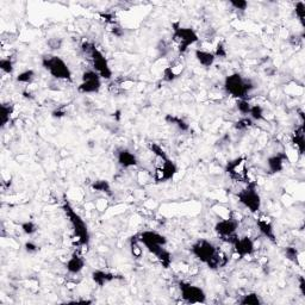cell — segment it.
<instances>
[{
  "instance_id": "obj_12",
  "label": "cell",
  "mask_w": 305,
  "mask_h": 305,
  "mask_svg": "<svg viewBox=\"0 0 305 305\" xmlns=\"http://www.w3.org/2000/svg\"><path fill=\"white\" fill-rule=\"evenodd\" d=\"M102 76L93 69H87L82 73L81 82L77 86V91L82 94H93L98 93L102 89Z\"/></svg>"
},
{
  "instance_id": "obj_35",
  "label": "cell",
  "mask_w": 305,
  "mask_h": 305,
  "mask_svg": "<svg viewBox=\"0 0 305 305\" xmlns=\"http://www.w3.org/2000/svg\"><path fill=\"white\" fill-rule=\"evenodd\" d=\"M20 229H22V231L24 232L25 235L32 236V235H35L36 232H37L38 226L37 223H35L33 221H25L23 222V223H20Z\"/></svg>"
},
{
  "instance_id": "obj_15",
  "label": "cell",
  "mask_w": 305,
  "mask_h": 305,
  "mask_svg": "<svg viewBox=\"0 0 305 305\" xmlns=\"http://www.w3.org/2000/svg\"><path fill=\"white\" fill-rule=\"evenodd\" d=\"M289 161V157L285 152H276V154L271 155L270 157L266 161L268 170L272 174H276V173L283 172L284 168H285V164Z\"/></svg>"
},
{
  "instance_id": "obj_23",
  "label": "cell",
  "mask_w": 305,
  "mask_h": 305,
  "mask_svg": "<svg viewBox=\"0 0 305 305\" xmlns=\"http://www.w3.org/2000/svg\"><path fill=\"white\" fill-rule=\"evenodd\" d=\"M165 122L169 124V125L174 126V128H177L178 130L182 131V133H187V131H190V124L186 122L183 118L180 117V116L167 113V115L165 116Z\"/></svg>"
},
{
  "instance_id": "obj_11",
  "label": "cell",
  "mask_w": 305,
  "mask_h": 305,
  "mask_svg": "<svg viewBox=\"0 0 305 305\" xmlns=\"http://www.w3.org/2000/svg\"><path fill=\"white\" fill-rule=\"evenodd\" d=\"M157 164L155 165V173H154V179L156 183H166L169 180L174 179V177L177 175V173L179 172V168H178L175 162L173 160H170V157L168 159H156Z\"/></svg>"
},
{
  "instance_id": "obj_28",
  "label": "cell",
  "mask_w": 305,
  "mask_h": 305,
  "mask_svg": "<svg viewBox=\"0 0 305 305\" xmlns=\"http://www.w3.org/2000/svg\"><path fill=\"white\" fill-rule=\"evenodd\" d=\"M35 77H36V73L33 69H25V71L20 72V73L18 74L17 77H15V80H17V82H20V84L30 85V84H32Z\"/></svg>"
},
{
  "instance_id": "obj_16",
  "label": "cell",
  "mask_w": 305,
  "mask_h": 305,
  "mask_svg": "<svg viewBox=\"0 0 305 305\" xmlns=\"http://www.w3.org/2000/svg\"><path fill=\"white\" fill-rule=\"evenodd\" d=\"M117 162L122 168H131L136 167L138 165V160L136 155L134 154L130 149L121 148L116 152Z\"/></svg>"
},
{
  "instance_id": "obj_20",
  "label": "cell",
  "mask_w": 305,
  "mask_h": 305,
  "mask_svg": "<svg viewBox=\"0 0 305 305\" xmlns=\"http://www.w3.org/2000/svg\"><path fill=\"white\" fill-rule=\"evenodd\" d=\"M195 58L198 61V63L203 66L204 68H210V67L214 66V61H216V56H214V51L204 50V49H196Z\"/></svg>"
},
{
  "instance_id": "obj_34",
  "label": "cell",
  "mask_w": 305,
  "mask_h": 305,
  "mask_svg": "<svg viewBox=\"0 0 305 305\" xmlns=\"http://www.w3.org/2000/svg\"><path fill=\"white\" fill-rule=\"evenodd\" d=\"M130 250L131 254L135 258H141L142 254H143V250L141 248V242L138 240V235H135V236L131 237L130 240Z\"/></svg>"
},
{
  "instance_id": "obj_40",
  "label": "cell",
  "mask_w": 305,
  "mask_h": 305,
  "mask_svg": "<svg viewBox=\"0 0 305 305\" xmlns=\"http://www.w3.org/2000/svg\"><path fill=\"white\" fill-rule=\"evenodd\" d=\"M24 250L28 253V254L32 255V254H36V253L40 250V247H38V245L36 244L33 241H27L24 244Z\"/></svg>"
},
{
  "instance_id": "obj_24",
  "label": "cell",
  "mask_w": 305,
  "mask_h": 305,
  "mask_svg": "<svg viewBox=\"0 0 305 305\" xmlns=\"http://www.w3.org/2000/svg\"><path fill=\"white\" fill-rule=\"evenodd\" d=\"M15 111V104L14 103H2L0 105V124L1 128H5L6 124L10 122L12 115Z\"/></svg>"
},
{
  "instance_id": "obj_17",
  "label": "cell",
  "mask_w": 305,
  "mask_h": 305,
  "mask_svg": "<svg viewBox=\"0 0 305 305\" xmlns=\"http://www.w3.org/2000/svg\"><path fill=\"white\" fill-rule=\"evenodd\" d=\"M91 278L93 280V283L95 285H98L99 288H104V286L108 285L112 281L117 280V279H121L120 276L112 272H107V271H103V270H94L92 271L91 273Z\"/></svg>"
},
{
  "instance_id": "obj_39",
  "label": "cell",
  "mask_w": 305,
  "mask_h": 305,
  "mask_svg": "<svg viewBox=\"0 0 305 305\" xmlns=\"http://www.w3.org/2000/svg\"><path fill=\"white\" fill-rule=\"evenodd\" d=\"M229 5L232 7L234 10H237V11H245L248 7V1L245 0H230Z\"/></svg>"
},
{
  "instance_id": "obj_5",
  "label": "cell",
  "mask_w": 305,
  "mask_h": 305,
  "mask_svg": "<svg viewBox=\"0 0 305 305\" xmlns=\"http://www.w3.org/2000/svg\"><path fill=\"white\" fill-rule=\"evenodd\" d=\"M254 89V82L241 73H232L224 79V90L236 99H247L248 94H250Z\"/></svg>"
},
{
  "instance_id": "obj_43",
  "label": "cell",
  "mask_w": 305,
  "mask_h": 305,
  "mask_svg": "<svg viewBox=\"0 0 305 305\" xmlns=\"http://www.w3.org/2000/svg\"><path fill=\"white\" fill-rule=\"evenodd\" d=\"M302 40H303V35H302V36L292 35V36H290V38H289V42H290L293 46H298L299 43L302 42Z\"/></svg>"
},
{
  "instance_id": "obj_8",
  "label": "cell",
  "mask_w": 305,
  "mask_h": 305,
  "mask_svg": "<svg viewBox=\"0 0 305 305\" xmlns=\"http://www.w3.org/2000/svg\"><path fill=\"white\" fill-rule=\"evenodd\" d=\"M237 199L252 214H258L261 209V197L258 192L257 183L250 182L237 193Z\"/></svg>"
},
{
  "instance_id": "obj_19",
  "label": "cell",
  "mask_w": 305,
  "mask_h": 305,
  "mask_svg": "<svg viewBox=\"0 0 305 305\" xmlns=\"http://www.w3.org/2000/svg\"><path fill=\"white\" fill-rule=\"evenodd\" d=\"M86 261L77 253H74L66 262V270L69 274H79L85 268Z\"/></svg>"
},
{
  "instance_id": "obj_42",
  "label": "cell",
  "mask_w": 305,
  "mask_h": 305,
  "mask_svg": "<svg viewBox=\"0 0 305 305\" xmlns=\"http://www.w3.org/2000/svg\"><path fill=\"white\" fill-rule=\"evenodd\" d=\"M66 115H67V111L64 107H58V108H55L53 112H51V116H53L54 118H58V120H60V118H63Z\"/></svg>"
},
{
  "instance_id": "obj_27",
  "label": "cell",
  "mask_w": 305,
  "mask_h": 305,
  "mask_svg": "<svg viewBox=\"0 0 305 305\" xmlns=\"http://www.w3.org/2000/svg\"><path fill=\"white\" fill-rule=\"evenodd\" d=\"M284 255H285L286 259L291 261V262L296 263V265L298 266H302L301 261H299V259H301V253H299V250L297 249L296 247H292V245L286 247L285 249H284Z\"/></svg>"
},
{
  "instance_id": "obj_2",
  "label": "cell",
  "mask_w": 305,
  "mask_h": 305,
  "mask_svg": "<svg viewBox=\"0 0 305 305\" xmlns=\"http://www.w3.org/2000/svg\"><path fill=\"white\" fill-rule=\"evenodd\" d=\"M191 253L201 263L206 265L211 270L223 267L227 265V261H228L213 242L205 239L197 240L195 244L191 245Z\"/></svg>"
},
{
  "instance_id": "obj_31",
  "label": "cell",
  "mask_w": 305,
  "mask_h": 305,
  "mask_svg": "<svg viewBox=\"0 0 305 305\" xmlns=\"http://www.w3.org/2000/svg\"><path fill=\"white\" fill-rule=\"evenodd\" d=\"M249 117L252 118L254 122H261V121H266L265 110H263V107L259 104L252 105V108H250V112H249Z\"/></svg>"
},
{
  "instance_id": "obj_33",
  "label": "cell",
  "mask_w": 305,
  "mask_h": 305,
  "mask_svg": "<svg viewBox=\"0 0 305 305\" xmlns=\"http://www.w3.org/2000/svg\"><path fill=\"white\" fill-rule=\"evenodd\" d=\"M0 69L2 71V73L5 74H14L15 72V61L12 60V58H4L0 60Z\"/></svg>"
},
{
  "instance_id": "obj_13",
  "label": "cell",
  "mask_w": 305,
  "mask_h": 305,
  "mask_svg": "<svg viewBox=\"0 0 305 305\" xmlns=\"http://www.w3.org/2000/svg\"><path fill=\"white\" fill-rule=\"evenodd\" d=\"M240 222L235 218H224L217 222L214 224V231L227 244H231L235 237L237 236V230H239Z\"/></svg>"
},
{
  "instance_id": "obj_14",
  "label": "cell",
  "mask_w": 305,
  "mask_h": 305,
  "mask_svg": "<svg viewBox=\"0 0 305 305\" xmlns=\"http://www.w3.org/2000/svg\"><path fill=\"white\" fill-rule=\"evenodd\" d=\"M234 248V252L236 253L237 257L240 259H244V258L250 257V255L254 254L255 252V244L253 241L252 237L249 236H242L240 237L237 235L234 239V241L230 244Z\"/></svg>"
},
{
  "instance_id": "obj_18",
  "label": "cell",
  "mask_w": 305,
  "mask_h": 305,
  "mask_svg": "<svg viewBox=\"0 0 305 305\" xmlns=\"http://www.w3.org/2000/svg\"><path fill=\"white\" fill-rule=\"evenodd\" d=\"M257 227L259 229L260 234L262 235L263 237L271 241L272 244H276V236H275V231H274V227H273L272 222L270 221L266 217H259L257 219Z\"/></svg>"
},
{
  "instance_id": "obj_26",
  "label": "cell",
  "mask_w": 305,
  "mask_h": 305,
  "mask_svg": "<svg viewBox=\"0 0 305 305\" xmlns=\"http://www.w3.org/2000/svg\"><path fill=\"white\" fill-rule=\"evenodd\" d=\"M239 303L242 305H261L263 302L257 292H249L239 299Z\"/></svg>"
},
{
  "instance_id": "obj_37",
  "label": "cell",
  "mask_w": 305,
  "mask_h": 305,
  "mask_svg": "<svg viewBox=\"0 0 305 305\" xmlns=\"http://www.w3.org/2000/svg\"><path fill=\"white\" fill-rule=\"evenodd\" d=\"M294 14H296L297 18H298L299 22H301V24L304 27V18H305V2L304 1L296 2V6H294Z\"/></svg>"
},
{
  "instance_id": "obj_9",
  "label": "cell",
  "mask_w": 305,
  "mask_h": 305,
  "mask_svg": "<svg viewBox=\"0 0 305 305\" xmlns=\"http://www.w3.org/2000/svg\"><path fill=\"white\" fill-rule=\"evenodd\" d=\"M226 172L234 182L249 183L252 180L249 178V167H248L247 157L239 156L230 160L226 165Z\"/></svg>"
},
{
  "instance_id": "obj_7",
  "label": "cell",
  "mask_w": 305,
  "mask_h": 305,
  "mask_svg": "<svg viewBox=\"0 0 305 305\" xmlns=\"http://www.w3.org/2000/svg\"><path fill=\"white\" fill-rule=\"evenodd\" d=\"M199 41V36L193 28L182 27L179 22L172 24V43L177 46L179 54H185L191 46Z\"/></svg>"
},
{
  "instance_id": "obj_30",
  "label": "cell",
  "mask_w": 305,
  "mask_h": 305,
  "mask_svg": "<svg viewBox=\"0 0 305 305\" xmlns=\"http://www.w3.org/2000/svg\"><path fill=\"white\" fill-rule=\"evenodd\" d=\"M254 125V121L249 117V116H242L239 121L234 123V128L237 131H245L249 128Z\"/></svg>"
},
{
  "instance_id": "obj_41",
  "label": "cell",
  "mask_w": 305,
  "mask_h": 305,
  "mask_svg": "<svg viewBox=\"0 0 305 305\" xmlns=\"http://www.w3.org/2000/svg\"><path fill=\"white\" fill-rule=\"evenodd\" d=\"M214 56H216V59L217 58L224 59V58H227V55H228V53H227V49H226V46H224L223 43H218V45H217V48H216V50L214 51Z\"/></svg>"
},
{
  "instance_id": "obj_4",
  "label": "cell",
  "mask_w": 305,
  "mask_h": 305,
  "mask_svg": "<svg viewBox=\"0 0 305 305\" xmlns=\"http://www.w3.org/2000/svg\"><path fill=\"white\" fill-rule=\"evenodd\" d=\"M62 209H63L67 218L69 219V223H71L72 228H73L74 235H76V237L77 239V244L80 245H86L87 247L90 244V241H91V235H90V230L86 222L74 210L72 204L67 199L63 200Z\"/></svg>"
},
{
  "instance_id": "obj_44",
  "label": "cell",
  "mask_w": 305,
  "mask_h": 305,
  "mask_svg": "<svg viewBox=\"0 0 305 305\" xmlns=\"http://www.w3.org/2000/svg\"><path fill=\"white\" fill-rule=\"evenodd\" d=\"M299 290H301V293L305 296V279L303 275L299 276Z\"/></svg>"
},
{
  "instance_id": "obj_22",
  "label": "cell",
  "mask_w": 305,
  "mask_h": 305,
  "mask_svg": "<svg viewBox=\"0 0 305 305\" xmlns=\"http://www.w3.org/2000/svg\"><path fill=\"white\" fill-rule=\"evenodd\" d=\"M183 69V67L182 63L174 62V63L169 64V66H167L166 68L164 69V76H162V79H164V81H166V82L174 81V80H177L178 77L180 76Z\"/></svg>"
},
{
  "instance_id": "obj_1",
  "label": "cell",
  "mask_w": 305,
  "mask_h": 305,
  "mask_svg": "<svg viewBox=\"0 0 305 305\" xmlns=\"http://www.w3.org/2000/svg\"><path fill=\"white\" fill-rule=\"evenodd\" d=\"M138 240L151 254L156 258L164 268H169L172 265V254L167 249L168 240L165 235L155 230H144L138 234Z\"/></svg>"
},
{
  "instance_id": "obj_6",
  "label": "cell",
  "mask_w": 305,
  "mask_h": 305,
  "mask_svg": "<svg viewBox=\"0 0 305 305\" xmlns=\"http://www.w3.org/2000/svg\"><path fill=\"white\" fill-rule=\"evenodd\" d=\"M41 64L54 79L63 80V81L69 82L73 81V74H72L71 68L67 64V62L60 56L54 55V54H48V55L42 56Z\"/></svg>"
},
{
  "instance_id": "obj_29",
  "label": "cell",
  "mask_w": 305,
  "mask_h": 305,
  "mask_svg": "<svg viewBox=\"0 0 305 305\" xmlns=\"http://www.w3.org/2000/svg\"><path fill=\"white\" fill-rule=\"evenodd\" d=\"M170 50H172V43L168 42L167 40H160L156 45V53L159 58H166L169 55Z\"/></svg>"
},
{
  "instance_id": "obj_38",
  "label": "cell",
  "mask_w": 305,
  "mask_h": 305,
  "mask_svg": "<svg viewBox=\"0 0 305 305\" xmlns=\"http://www.w3.org/2000/svg\"><path fill=\"white\" fill-rule=\"evenodd\" d=\"M46 45L50 48V50H60L62 46H63V38L50 37L48 40V42H46Z\"/></svg>"
},
{
  "instance_id": "obj_3",
  "label": "cell",
  "mask_w": 305,
  "mask_h": 305,
  "mask_svg": "<svg viewBox=\"0 0 305 305\" xmlns=\"http://www.w3.org/2000/svg\"><path fill=\"white\" fill-rule=\"evenodd\" d=\"M81 51L92 64L93 71L97 72L103 80H111L113 76L112 69L108 64L107 59L105 58L104 54L98 49V46L93 42L85 41L81 45Z\"/></svg>"
},
{
  "instance_id": "obj_10",
  "label": "cell",
  "mask_w": 305,
  "mask_h": 305,
  "mask_svg": "<svg viewBox=\"0 0 305 305\" xmlns=\"http://www.w3.org/2000/svg\"><path fill=\"white\" fill-rule=\"evenodd\" d=\"M180 294L183 302L188 304H205L206 303V293L199 286L187 283V281H179Z\"/></svg>"
},
{
  "instance_id": "obj_36",
  "label": "cell",
  "mask_w": 305,
  "mask_h": 305,
  "mask_svg": "<svg viewBox=\"0 0 305 305\" xmlns=\"http://www.w3.org/2000/svg\"><path fill=\"white\" fill-rule=\"evenodd\" d=\"M236 107L242 116H249L252 104H250L248 99H237Z\"/></svg>"
},
{
  "instance_id": "obj_21",
  "label": "cell",
  "mask_w": 305,
  "mask_h": 305,
  "mask_svg": "<svg viewBox=\"0 0 305 305\" xmlns=\"http://www.w3.org/2000/svg\"><path fill=\"white\" fill-rule=\"evenodd\" d=\"M291 143L294 148L298 151L301 155L304 154L305 151V134H304V124H301L296 130L293 131L291 136Z\"/></svg>"
},
{
  "instance_id": "obj_25",
  "label": "cell",
  "mask_w": 305,
  "mask_h": 305,
  "mask_svg": "<svg viewBox=\"0 0 305 305\" xmlns=\"http://www.w3.org/2000/svg\"><path fill=\"white\" fill-rule=\"evenodd\" d=\"M91 188L95 192L105 193L107 196H112V188H111L110 183L105 179H97L91 183Z\"/></svg>"
},
{
  "instance_id": "obj_32",
  "label": "cell",
  "mask_w": 305,
  "mask_h": 305,
  "mask_svg": "<svg viewBox=\"0 0 305 305\" xmlns=\"http://www.w3.org/2000/svg\"><path fill=\"white\" fill-rule=\"evenodd\" d=\"M148 148L149 151H151V152H152V155L155 156V159H168V155L166 151H165L164 148H162L160 144L157 143H154V142H151V143H148Z\"/></svg>"
}]
</instances>
